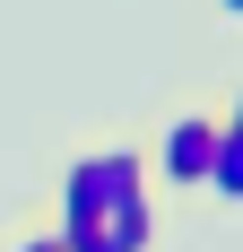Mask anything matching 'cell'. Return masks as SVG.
Masks as SVG:
<instances>
[{
	"label": "cell",
	"instance_id": "cell-1",
	"mask_svg": "<svg viewBox=\"0 0 243 252\" xmlns=\"http://www.w3.org/2000/svg\"><path fill=\"white\" fill-rule=\"evenodd\" d=\"M130 191H148V157L130 139H104V148H78L70 174H61V218H52V244H70V235L104 226Z\"/></svg>",
	"mask_w": 243,
	"mask_h": 252
},
{
	"label": "cell",
	"instance_id": "cell-2",
	"mask_svg": "<svg viewBox=\"0 0 243 252\" xmlns=\"http://www.w3.org/2000/svg\"><path fill=\"white\" fill-rule=\"evenodd\" d=\"M217 104H226V96L165 113L156 148H139V157H148V183H165V191H200V183H209V139H217Z\"/></svg>",
	"mask_w": 243,
	"mask_h": 252
},
{
	"label": "cell",
	"instance_id": "cell-3",
	"mask_svg": "<svg viewBox=\"0 0 243 252\" xmlns=\"http://www.w3.org/2000/svg\"><path fill=\"white\" fill-rule=\"evenodd\" d=\"M209 200H243V113L235 104H217V139H209V183H200Z\"/></svg>",
	"mask_w": 243,
	"mask_h": 252
},
{
	"label": "cell",
	"instance_id": "cell-4",
	"mask_svg": "<svg viewBox=\"0 0 243 252\" xmlns=\"http://www.w3.org/2000/svg\"><path fill=\"white\" fill-rule=\"evenodd\" d=\"M104 235H113L122 252H156V183H148V191H130V200L104 218Z\"/></svg>",
	"mask_w": 243,
	"mask_h": 252
},
{
	"label": "cell",
	"instance_id": "cell-5",
	"mask_svg": "<svg viewBox=\"0 0 243 252\" xmlns=\"http://www.w3.org/2000/svg\"><path fill=\"white\" fill-rule=\"evenodd\" d=\"M61 252H122V244H113V235H104V226H87V235H70V244H61Z\"/></svg>",
	"mask_w": 243,
	"mask_h": 252
},
{
	"label": "cell",
	"instance_id": "cell-6",
	"mask_svg": "<svg viewBox=\"0 0 243 252\" xmlns=\"http://www.w3.org/2000/svg\"><path fill=\"white\" fill-rule=\"evenodd\" d=\"M9 252H61V244H52V235H18Z\"/></svg>",
	"mask_w": 243,
	"mask_h": 252
},
{
	"label": "cell",
	"instance_id": "cell-7",
	"mask_svg": "<svg viewBox=\"0 0 243 252\" xmlns=\"http://www.w3.org/2000/svg\"><path fill=\"white\" fill-rule=\"evenodd\" d=\"M217 9H226V18H235V9H243V0H217Z\"/></svg>",
	"mask_w": 243,
	"mask_h": 252
}]
</instances>
